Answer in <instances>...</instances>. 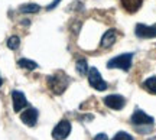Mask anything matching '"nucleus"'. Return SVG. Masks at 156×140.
<instances>
[{
  "mask_svg": "<svg viewBox=\"0 0 156 140\" xmlns=\"http://www.w3.org/2000/svg\"><path fill=\"white\" fill-rule=\"evenodd\" d=\"M39 10H41V6L36 3H25L19 7V12H22V13H36Z\"/></svg>",
  "mask_w": 156,
  "mask_h": 140,
  "instance_id": "ddd939ff",
  "label": "nucleus"
},
{
  "mask_svg": "<svg viewBox=\"0 0 156 140\" xmlns=\"http://www.w3.org/2000/svg\"><path fill=\"white\" fill-rule=\"evenodd\" d=\"M132 123L134 126H145V124H153L155 123V120L153 117H151L149 114H146L145 111H142V110H136L133 113V116H132Z\"/></svg>",
  "mask_w": 156,
  "mask_h": 140,
  "instance_id": "0eeeda50",
  "label": "nucleus"
},
{
  "mask_svg": "<svg viewBox=\"0 0 156 140\" xmlns=\"http://www.w3.org/2000/svg\"><path fill=\"white\" fill-rule=\"evenodd\" d=\"M103 101H104V104H106L108 108H112V110H122L123 107L126 106V98H124L123 95H119V94L107 95Z\"/></svg>",
  "mask_w": 156,
  "mask_h": 140,
  "instance_id": "423d86ee",
  "label": "nucleus"
},
{
  "mask_svg": "<svg viewBox=\"0 0 156 140\" xmlns=\"http://www.w3.org/2000/svg\"><path fill=\"white\" fill-rule=\"evenodd\" d=\"M87 75H88V82H90V85H91L94 90H97V91H104V90H107V87H108V85H107V82L104 81V79H103L100 71H98L97 68L91 67L88 69Z\"/></svg>",
  "mask_w": 156,
  "mask_h": 140,
  "instance_id": "7ed1b4c3",
  "label": "nucleus"
},
{
  "mask_svg": "<svg viewBox=\"0 0 156 140\" xmlns=\"http://www.w3.org/2000/svg\"><path fill=\"white\" fill-rule=\"evenodd\" d=\"M94 140H108V137H107V135L101 133V135H97V136H95Z\"/></svg>",
  "mask_w": 156,
  "mask_h": 140,
  "instance_id": "a211bd4d",
  "label": "nucleus"
},
{
  "mask_svg": "<svg viewBox=\"0 0 156 140\" xmlns=\"http://www.w3.org/2000/svg\"><path fill=\"white\" fill-rule=\"evenodd\" d=\"M71 133V123L68 120H61L52 130V137L55 140H64L67 139Z\"/></svg>",
  "mask_w": 156,
  "mask_h": 140,
  "instance_id": "20e7f679",
  "label": "nucleus"
},
{
  "mask_svg": "<svg viewBox=\"0 0 156 140\" xmlns=\"http://www.w3.org/2000/svg\"><path fill=\"white\" fill-rule=\"evenodd\" d=\"M134 32H136V36H137V38H142V39H152V38H156V23L152 25V26L139 23V25H136Z\"/></svg>",
  "mask_w": 156,
  "mask_h": 140,
  "instance_id": "39448f33",
  "label": "nucleus"
},
{
  "mask_svg": "<svg viewBox=\"0 0 156 140\" xmlns=\"http://www.w3.org/2000/svg\"><path fill=\"white\" fill-rule=\"evenodd\" d=\"M68 82H69L68 77L61 72L56 74V75H52V77H48V85L52 90V93H55V94H62L67 90Z\"/></svg>",
  "mask_w": 156,
  "mask_h": 140,
  "instance_id": "f257e3e1",
  "label": "nucleus"
},
{
  "mask_svg": "<svg viewBox=\"0 0 156 140\" xmlns=\"http://www.w3.org/2000/svg\"><path fill=\"white\" fill-rule=\"evenodd\" d=\"M120 2H122V6L129 13L137 12L143 5V0H120Z\"/></svg>",
  "mask_w": 156,
  "mask_h": 140,
  "instance_id": "9b49d317",
  "label": "nucleus"
},
{
  "mask_svg": "<svg viewBox=\"0 0 156 140\" xmlns=\"http://www.w3.org/2000/svg\"><path fill=\"white\" fill-rule=\"evenodd\" d=\"M19 45H20V38L19 36H10L9 39H7V48L12 51H16L17 48H19Z\"/></svg>",
  "mask_w": 156,
  "mask_h": 140,
  "instance_id": "dca6fc26",
  "label": "nucleus"
},
{
  "mask_svg": "<svg viewBox=\"0 0 156 140\" xmlns=\"http://www.w3.org/2000/svg\"><path fill=\"white\" fill-rule=\"evenodd\" d=\"M75 67H77V71L80 72V75H85V74L88 72V65H87V61L85 59H78L77 64H75Z\"/></svg>",
  "mask_w": 156,
  "mask_h": 140,
  "instance_id": "2eb2a0df",
  "label": "nucleus"
},
{
  "mask_svg": "<svg viewBox=\"0 0 156 140\" xmlns=\"http://www.w3.org/2000/svg\"><path fill=\"white\" fill-rule=\"evenodd\" d=\"M17 65L23 69H28V71H34L38 68V64L35 61H30V59H26V58H22V59H19L17 61Z\"/></svg>",
  "mask_w": 156,
  "mask_h": 140,
  "instance_id": "f8f14e48",
  "label": "nucleus"
},
{
  "mask_svg": "<svg viewBox=\"0 0 156 140\" xmlns=\"http://www.w3.org/2000/svg\"><path fill=\"white\" fill-rule=\"evenodd\" d=\"M143 88L147 90L152 94H156V77H151L143 82Z\"/></svg>",
  "mask_w": 156,
  "mask_h": 140,
  "instance_id": "4468645a",
  "label": "nucleus"
},
{
  "mask_svg": "<svg viewBox=\"0 0 156 140\" xmlns=\"http://www.w3.org/2000/svg\"><path fill=\"white\" fill-rule=\"evenodd\" d=\"M112 140H134V139L129 133H126V131H119Z\"/></svg>",
  "mask_w": 156,
  "mask_h": 140,
  "instance_id": "f3484780",
  "label": "nucleus"
},
{
  "mask_svg": "<svg viewBox=\"0 0 156 140\" xmlns=\"http://www.w3.org/2000/svg\"><path fill=\"white\" fill-rule=\"evenodd\" d=\"M20 120H22L26 126L34 127L35 124H36V121H38V110H36V108H32V107L26 108V110L20 114Z\"/></svg>",
  "mask_w": 156,
  "mask_h": 140,
  "instance_id": "1a4fd4ad",
  "label": "nucleus"
},
{
  "mask_svg": "<svg viewBox=\"0 0 156 140\" xmlns=\"http://www.w3.org/2000/svg\"><path fill=\"white\" fill-rule=\"evenodd\" d=\"M12 101H13V110L16 113L22 111L25 107L28 106V100H26V97L23 94L22 91H17L15 90L12 93Z\"/></svg>",
  "mask_w": 156,
  "mask_h": 140,
  "instance_id": "6e6552de",
  "label": "nucleus"
},
{
  "mask_svg": "<svg viewBox=\"0 0 156 140\" xmlns=\"http://www.w3.org/2000/svg\"><path fill=\"white\" fill-rule=\"evenodd\" d=\"M2 82H3V79H2V77H0V85H2Z\"/></svg>",
  "mask_w": 156,
  "mask_h": 140,
  "instance_id": "aec40b11",
  "label": "nucleus"
},
{
  "mask_svg": "<svg viewBox=\"0 0 156 140\" xmlns=\"http://www.w3.org/2000/svg\"><path fill=\"white\" fill-rule=\"evenodd\" d=\"M59 2H61V0H55V2H52L51 5H48V7H46V9H48V10H52L54 7H56V5H58Z\"/></svg>",
  "mask_w": 156,
  "mask_h": 140,
  "instance_id": "6ab92c4d",
  "label": "nucleus"
},
{
  "mask_svg": "<svg viewBox=\"0 0 156 140\" xmlns=\"http://www.w3.org/2000/svg\"><path fill=\"white\" fill-rule=\"evenodd\" d=\"M116 39H117V32L114 29H110V30H107L106 33L103 35V38H101V46L103 48H110L116 42Z\"/></svg>",
  "mask_w": 156,
  "mask_h": 140,
  "instance_id": "9d476101",
  "label": "nucleus"
},
{
  "mask_svg": "<svg viewBox=\"0 0 156 140\" xmlns=\"http://www.w3.org/2000/svg\"><path fill=\"white\" fill-rule=\"evenodd\" d=\"M132 61H133V54H122V55L110 59V61L107 62V67L123 69V71H129L132 68Z\"/></svg>",
  "mask_w": 156,
  "mask_h": 140,
  "instance_id": "f03ea898",
  "label": "nucleus"
}]
</instances>
